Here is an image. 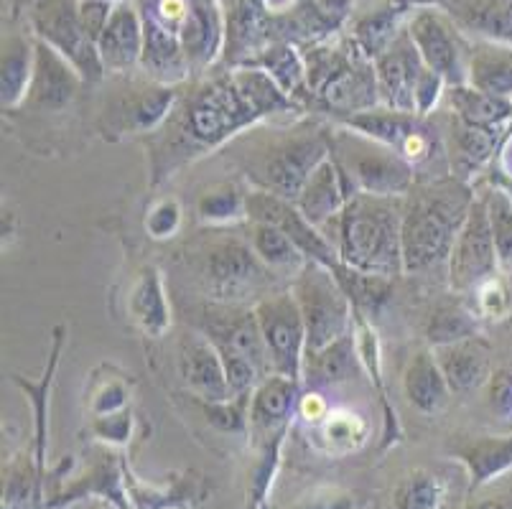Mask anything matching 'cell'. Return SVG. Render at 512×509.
I'll use <instances>...</instances> for the list:
<instances>
[{
    "label": "cell",
    "mask_w": 512,
    "mask_h": 509,
    "mask_svg": "<svg viewBox=\"0 0 512 509\" xmlns=\"http://www.w3.org/2000/svg\"><path fill=\"white\" fill-rule=\"evenodd\" d=\"M299 110V102L291 100L263 69L232 67L225 77L199 84L186 97L179 95L171 118L161 128L166 135L153 156V184L171 176L181 163L222 148L242 130Z\"/></svg>",
    "instance_id": "6da1fadb"
},
{
    "label": "cell",
    "mask_w": 512,
    "mask_h": 509,
    "mask_svg": "<svg viewBox=\"0 0 512 509\" xmlns=\"http://www.w3.org/2000/svg\"><path fill=\"white\" fill-rule=\"evenodd\" d=\"M472 204V186L454 176H441L413 186L411 194L403 199L400 219L403 273H423L446 263Z\"/></svg>",
    "instance_id": "7a4b0ae2"
},
{
    "label": "cell",
    "mask_w": 512,
    "mask_h": 509,
    "mask_svg": "<svg viewBox=\"0 0 512 509\" xmlns=\"http://www.w3.org/2000/svg\"><path fill=\"white\" fill-rule=\"evenodd\" d=\"M400 219H403V199L357 194L324 230L332 227L327 240L337 250L339 263L360 273L393 280L395 275L403 273Z\"/></svg>",
    "instance_id": "3957f363"
},
{
    "label": "cell",
    "mask_w": 512,
    "mask_h": 509,
    "mask_svg": "<svg viewBox=\"0 0 512 509\" xmlns=\"http://www.w3.org/2000/svg\"><path fill=\"white\" fill-rule=\"evenodd\" d=\"M304 59L311 97L339 120L380 105L375 62L357 49L355 41L344 49L316 41L304 51Z\"/></svg>",
    "instance_id": "277c9868"
},
{
    "label": "cell",
    "mask_w": 512,
    "mask_h": 509,
    "mask_svg": "<svg viewBox=\"0 0 512 509\" xmlns=\"http://www.w3.org/2000/svg\"><path fill=\"white\" fill-rule=\"evenodd\" d=\"M329 140V153L357 194L406 199L413 191L418 171L385 143L339 125Z\"/></svg>",
    "instance_id": "5b68a950"
},
{
    "label": "cell",
    "mask_w": 512,
    "mask_h": 509,
    "mask_svg": "<svg viewBox=\"0 0 512 509\" xmlns=\"http://www.w3.org/2000/svg\"><path fill=\"white\" fill-rule=\"evenodd\" d=\"M291 293L306 324V352L324 349L355 329V308L332 268L309 260L291 280Z\"/></svg>",
    "instance_id": "8992f818"
},
{
    "label": "cell",
    "mask_w": 512,
    "mask_h": 509,
    "mask_svg": "<svg viewBox=\"0 0 512 509\" xmlns=\"http://www.w3.org/2000/svg\"><path fill=\"white\" fill-rule=\"evenodd\" d=\"M339 125L357 130V133L367 135L377 143H385V146H390L406 158L416 171L428 166L434 158H444L449 163L444 135L428 123V118L413 115V112H398L377 105L372 110L357 112V115L339 120Z\"/></svg>",
    "instance_id": "52a82bcc"
},
{
    "label": "cell",
    "mask_w": 512,
    "mask_h": 509,
    "mask_svg": "<svg viewBox=\"0 0 512 509\" xmlns=\"http://www.w3.org/2000/svg\"><path fill=\"white\" fill-rule=\"evenodd\" d=\"M29 21L34 39L59 51L77 69L79 77L85 79V84L100 82L105 77L100 49L79 18V0H34Z\"/></svg>",
    "instance_id": "ba28073f"
},
{
    "label": "cell",
    "mask_w": 512,
    "mask_h": 509,
    "mask_svg": "<svg viewBox=\"0 0 512 509\" xmlns=\"http://www.w3.org/2000/svg\"><path fill=\"white\" fill-rule=\"evenodd\" d=\"M253 311L271 354L273 375H286L304 385V359L309 344H306L304 316L293 293H271L255 303Z\"/></svg>",
    "instance_id": "9c48e42d"
},
{
    "label": "cell",
    "mask_w": 512,
    "mask_h": 509,
    "mask_svg": "<svg viewBox=\"0 0 512 509\" xmlns=\"http://www.w3.org/2000/svg\"><path fill=\"white\" fill-rule=\"evenodd\" d=\"M204 275H207L209 291L220 301L242 303L253 296L255 301L271 296V280L276 273L260 263L250 245L225 240L209 247Z\"/></svg>",
    "instance_id": "30bf717a"
},
{
    "label": "cell",
    "mask_w": 512,
    "mask_h": 509,
    "mask_svg": "<svg viewBox=\"0 0 512 509\" xmlns=\"http://www.w3.org/2000/svg\"><path fill=\"white\" fill-rule=\"evenodd\" d=\"M446 265H449V286L456 293H472L479 283L497 275L500 258H497L487 199L474 196L472 209L456 235Z\"/></svg>",
    "instance_id": "8fae6325"
},
{
    "label": "cell",
    "mask_w": 512,
    "mask_h": 509,
    "mask_svg": "<svg viewBox=\"0 0 512 509\" xmlns=\"http://www.w3.org/2000/svg\"><path fill=\"white\" fill-rule=\"evenodd\" d=\"M406 31L421 62L431 72L441 74L449 87L467 84L469 46L472 44L462 39V28L451 21L449 13L436 11V8L416 11L413 16H408Z\"/></svg>",
    "instance_id": "7c38bea8"
},
{
    "label": "cell",
    "mask_w": 512,
    "mask_h": 509,
    "mask_svg": "<svg viewBox=\"0 0 512 509\" xmlns=\"http://www.w3.org/2000/svg\"><path fill=\"white\" fill-rule=\"evenodd\" d=\"M329 156L327 135H293L271 148V153L255 168L258 189L296 202L309 176Z\"/></svg>",
    "instance_id": "4fadbf2b"
},
{
    "label": "cell",
    "mask_w": 512,
    "mask_h": 509,
    "mask_svg": "<svg viewBox=\"0 0 512 509\" xmlns=\"http://www.w3.org/2000/svg\"><path fill=\"white\" fill-rule=\"evenodd\" d=\"M248 219L250 222H268L278 230L286 232L299 250L304 252L306 258L314 260V263L327 265L334 268L339 263V255L334 250L332 242L327 240V235L314 227L304 214L299 212V207L288 199L271 194V191L255 189L248 194Z\"/></svg>",
    "instance_id": "5bb4252c"
},
{
    "label": "cell",
    "mask_w": 512,
    "mask_h": 509,
    "mask_svg": "<svg viewBox=\"0 0 512 509\" xmlns=\"http://www.w3.org/2000/svg\"><path fill=\"white\" fill-rule=\"evenodd\" d=\"M179 92L169 84H158L148 79V84L130 87L128 95L120 97L115 107L107 112V133L105 135H125V133H156L171 118Z\"/></svg>",
    "instance_id": "9a60e30c"
},
{
    "label": "cell",
    "mask_w": 512,
    "mask_h": 509,
    "mask_svg": "<svg viewBox=\"0 0 512 509\" xmlns=\"http://www.w3.org/2000/svg\"><path fill=\"white\" fill-rule=\"evenodd\" d=\"M423 67L416 46H413L408 31L398 36L393 46L383 56L375 59L377 92L380 105L398 112H413L416 115V84Z\"/></svg>",
    "instance_id": "2e32d148"
},
{
    "label": "cell",
    "mask_w": 512,
    "mask_h": 509,
    "mask_svg": "<svg viewBox=\"0 0 512 509\" xmlns=\"http://www.w3.org/2000/svg\"><path fill=\"white\" fill-rule=\"evenodd\" d=\"M301 382L286 375H268L250 398V428L255 443L283 441L296 415Z\"/></svg>",
    "instance_id": "e0dca14e"
},
{
    "label": "cell",
    "mask_w": 512,
    "mask_h": 509,
    "mask_svg": "<svg viewBox=\"0 0 512 509\" xmlns=\"http://www.w3.org/2000/svg\"><path fill=\"white\" fill-rule=\"evenodd\" d=\"M85 79L79 77L77 69L64 59L59 51L46 46L36 39V64L34 77H31L29 97H26V110L34 112H62L77 100L79 87Z\"/></svg>",
    "instance_id": "ac0fdd59"
},
{
    "label": "cell",
    "mask_w": 512,
    "mask_h": 509,
    "mask_svg": "<svg viewBox=\"0 0 512 509\" xmlns=\"http://www.w3.org/2000/svg\"><path fill=\"white\" fill-rule=\"evenodd\" d=\"M225 46L227 16L220 0H192V11L181 26V49L189 72H207L225 54Z\"/></svg>",
    "instance_id": "d6986e66"
},
{
    "label": "cell",
    "mask_w": 512,
    "mask_h": 509,
    "mask_svg": "<svg viewBox=\"0 0 512 509\" xmlns=\"http://www.w3.org/2000/svg\"><path fill=\"white\" fill-rule=\"evenodd\" d=\"M100 59L105 72L125 74L130 69L141 67L143 56V18L138 11L136 0H120L115 3V11L102 31Z\"/></svg>",
    "instance_id": "ffe728a7"
},
{
    "label": "cell",
    "mask_w": 512,
    "mask_h": 509,
    "mask_svg": "<svg viewBox=\"0 0 512 509\" xmlns=\"http://www.w3.org/2000/svg\"><path fill=\"white\" fill-rule=\"evenodd\" d=\"M352 196H357L355 186L349 184L347 176L339 171L332 153H329V156L316 166V171L309 176L306 186L301 189L299 199L293 204L299 207V212L304 214L314 227L324 230V227L347 207V202Z\"/></svg>",
    "instance_id": "44dd1931"
},
{
    "label": "cell",
    "mask_w": 512,
    "mask_h": 509,
    "mask_svg": "<svg viewBox=\"0 0 512 509\" xmlns=\"http://www.w3.org/2000/svg\"><path fill=\"white\" fill-rule=\"evenodd\" d=\"M181 377L202 403L232 400L225 362L209 336H189L181 347Z\"/></svg>",
    "instance_id": "7402d4cb"
},
{
    "label": "cell",
    "mask_w": 512,
    "mask_h": 509,
    "mask_svg": "<svg viewBox=\"0 0 512 509\" xmlns=\"http://www.w3.org/2000/svg\"><path fill=\"white\" fill-rule=\"evenodd\" d=\"M434 354L446 382H449L451 392L467 395V392L479 390L484 382L492 380L490 347L479 336L436 347Z\"/></svg>",
    "instance_id": "603a6c76"
},
{
    "label": "cell",
    "mask_w": 512,
    "mask_h": 509,
    "mask_svg": "<svg viewBox=\"0 0 512 509\" xmlns=\"http://www.w3.org/2000/svg\"><path fill=\"white\" fill-rule=\"evenodd\" d=\"M500 138L502 133H495V130L472 128V125H464L462 120L451 118L449 138H446L451 176L464 184H472L474 176L495 161Z\"/></svg>",
    "instance_id": "cb8c5ba5"
},
{
    "label": "cell",
    "mask_w": 512,
    "mask_h": 509,
    "mask_svg": "<svg viewBox=\"0 0 512 509\" xmlns=\"http://www.w3.org/2000/svg\"><path fill=\"white\" fill-rule=\"evenodd\" d=\"M128 314L146 336L161 339L171 329V308L164 275L156 265H146L128 291Z\"/></svg>",
    "instance_id": "d4e9b609"
},
{
    "label": "cell",
    "mask_w": 512,
    "mask_h": 509,
    "mask_svg": "<svg viewBox=\"0 0 512 509\" xmlns=\"http://www.w3.org/2000/svg\"><path fill=\"white\" fill-rule=\"evenodd\" d=\"M451 454L467 469L469 489L474 492L512 469V436L462 438L451 446Z\"/></svg>",
    "instance_id": "484cf974"
},
{
    "label": "cell",
    "mask_w": 512,
    "mask_h": 509,
    "mask_svg": "<svg viewBox=\"0 0 512 509\" xmlns=\"http://www.w3.org/2000/svg\"><path fill=\"white\" fill-rule=\"evenodd\" d=\"M355 344L357 354H360L362 370L370 377L372 387L377 392V400L383 405L385 431H383V448H390L393 443L400 441L403 431H400L398 413H395L393 403L388 398V387H385V370H383V344H380V334L375 326L370 324V316L355 311Z\"/></svg>",
    "instance_id": "4316f807"
},
{
    "label": "cell",
    "mask_w": 512,
    "mask_h": 509,
    "mask_svg": "<svg viewBox=\"0 0 512 509\" xmlns=\"http://www.w3.org/2000/svg\"><path fill=\"white\" fill-rule=\"evenodd\" d=\"M446 13L479 41L512 46V0H449Z\"/></svg>",
    "instance_id": "83f0119b"
},
{
    "label": "cell",
    "mask_w": 512,
    "mask_h": 509,
    "mask_svg": "<svg viewBox=\"0 0 512 509\" xmlns=\"http://www.w3.org/2000/svg\"><path fill=\"white\" fill-rule=\"evenodd\" d=\"M36 64V39L11 34L3 39V56H0V107L3 112H13L26 105L31 77Z\"/></svg>",
    "instance_id": "f1b7e54d"
},
{
    "label": "cell",
    "mask_w": 512,
    "mask_h": 509,
    "mask_svg": "<svg viewBox=\"0 0 512 509\" xmlns=\"http://www.w3.org/2000/svg\"><path fill=\"white\" fill-rule=\"evenodd\" d=\"M62 347H64V326H57V329H54V344H51L49 364H46L41 380L29 382V380H23L21 375L11 377V380L26 392L31 410H34V461L41 479H44L46 451H49V400H51L49 395H51V385H54V375H57V364H59V354H62Z\"/></svg>",
    "instance_id": "f546056e"
},
{
    "label": "cell",
    "mask_w": 512,
    "mask_h": 509,
    "mask_svg": "<svg viewBox=\"0 0 512 509\" xmlns=\"http://www.w3.org/2000/svg\"><path fill=\"white\" fill-rule=\"evenodd\" d=\"M403 392L408 403L423 415H434L449 403L451 387L436 362L434 349H421L411 357L403 375Z\"/></svg>",
    "instance_id": "4dcf8cb0"
},
{
    "label": "cell",
    "mask_w": 512,
    "mask_h": 509,
    "mask_svg": "<svg viewBox=\"0 0 512 509\" xmlns=\"http://www.w3.org/2000/svg\"><path fill=\"white\" fill-rule=\"evenodd\" d=\"M357 370H362V364L360 354H357L355 329H352L347 336L332 342L329 347L306 352L304 385L314 387V390L342 385V382L352 380Z\"/></svg>",
    "instance_id": "1f68e13d"
},
{
    "label": "cell",
    "mask_w": 512,
    "mask_h": 509,
    "mask_svg": "<svg viewBox=\"0 0 512 509\" xmlns=\"http://www.w3.org/2000/svg\"><path fill=\"white\" fill-rule=\"evenodd\" d=\"M209 339H212L214 347L220 349V354H232V357H240L253 364L255 370L263 375V380L273 375L271 354H268V347L263 342L253 308L237 316V319H230L227 324L212 329Z\"/></svg>",
    "instance_id": "d6a6232c"
},
{
    "label": "cell",
    "mask_w": 512,
    "mask_h": 509,
    "mask_svg": "<svg viewBox=\"0 0 512 509\" xmlns=\"http://www.w3.org/2000/svg\"><path fill=\"white\" fill-rule=\"evenodd\" d=\"M467 84L487 95L512 100V46L474 41L469 46Z\"/></svg>",
    "instance_id": "836d02e7"
},
{
    "label": "cell",
    "mask_w": 512,
    "mask_h": 509,
    "mask_svg": "<svg viewBox=\"0 0 512 509\" xmlns=\"http://www.w3.org/2000/svg\"><path fill=\"white\" fill-rule=\"evenodd\" d=\"M446 97H449L451 115L462 120L464 125H472V128L505 133L512 120V100L474 90L472 84H454V87H449Z\"/></svg>",
    "instance_id": "e575fe53"
},
{
    "label": "cell",
    "mask_w": 512,
    "mask_h": 509,
    "mask_svg": "<svg viewBox=\"0 0 512 509\" xmlns=\"http://www.w3.org/2000/svg\"><path fill=\"white\" fill-rule=\"evenodd\" d=\"M248 67L263 69V72L268 74L291 100L299 102V105L304 97L311 95L304 51L296 49V44H291L288 39H278L273 41V44L265 46Z\"/></svg>",
    "instance_id": "d590c367"
},
{
    "label": "cell",
    "mask_w": 512,
    "mask_h": 509,
    "mask_svg": "<svg viewBox=\"0 0 512 509\" xmlns=\"http://www.w3.org/2000/svg\"><path fill=\"white\" fill-rule=\"evenodd\" d=\"M248 245L253 247L260 263L276 275L296 278L306 268V263H309V258L299 250V245L286 232L268 222H250Z\"/></svg>",
    "instance_id": "8d00e7d4"
},
{
    "label": "cell",
    "mask_w": 512,
    "mask_h": 509,
    "mask_svg": "<svg viewBox=\"0 0 512 509\" xmlns=\"http://www.w3.org/2000/svg\"><path fill=\"white\" fill-rule=\"evenodd\" d=\"M406 23L408 16L390 8L383 0V6L357 18L355 26H352V41L370 62H375L377 56H383L398 41V36L406 31Z\"/></svg>",
    "instance_id": "74e56055"
},
{
    "label": "cell",
    "mask_w": 512,
    "mask_h": 509,
    "mask_svg": "<svg viewBox=\"0 0 512 509\" xmlns=\"http://www.w3.org/2000/svg\"><path fill=\"white\" fill-rule=\"evenodd\" d=\"M319 446L332 456H347L360 451L370 438V423L349 408H332L319 428Z\"/></svg>",
    "instance_id": "f35d334b"
},
{
    "label": "cell",
    "mask_w": 512,
    "mask_h": 509,
    "mask_svg": "<svg viewBox=\"0 0 512 509\" xmlns=\"http://www.w3.org/2000/svg\"><path fill=\"white\" fill-rule=\"evenodd\" d=\"M332 270L339 283H342L349 301H352V308L365 316H372L375 311H380L385 306V301L390 298V293H393V280L390 278L360 273L355 268H347L344 263H337Z\"/></svg>",
    "instance_id": "ab89813d"
},
{
    "label": "cell",
    "mask_w": 512,
    "mask_h": 509,
    "mask_svg": "<svg viewBox=\"0 0 512 509\" xmlns=\"http://www.w3.org/2000/svg\"><path fill=\"white\" fill-rule=\"evenodd\" d=\"M479 331V319L472 308H464L459 303H446L439 306L431 314L426 326V339L431 344V349L444 347V344L464 342V339H472Z\"/></svg>",
    "instance_id": "60d3db41"
},
{
    "label": "cell",
    "mask_w": 512,
    "mask_h": 509,
    "mask_svg": "<svg viewBox=\"0 0 512 509\" xmlns=\"http://www.w3.org/2000/svg\"><path fill=\"white\" fill-rule=\"evenodd\" d=\"M197 214L204 224H237L248 219V194L235 184H214L197 199Z\"/></svg>",
    "instance_id": "b9f144b4"
},
{
    "label": "cell",
    "mask_w": 512,
    "mask_h": 509,
    "mask_svg": "<svg viewBox=\"0 0 512 509\" xmlns=\"http://www.w3.org/2000/svg\"><path fill=\"white\" fill-rule=\"evenodd\" d=\"M446 499V484L436 474L416 471L406 476L393 492L395 509H441Z\"/></svg>",
    "instance_id": "7bdbcfd3"
},
{
    "label": "cell",
    "mask_w": 512,
    "mask_h": 509,
    "mask_svg": "<svg viewBox=\"0 0 512 509\" xmlns=\"http://www.w3.org/2000/svg\"><path fill=\"white\" fill-rule=\"evenodd\" d=\"M487 209H490L500 268L512 270V196L505 194L502 189H495L487 199Z\"/></svg>",
    "instance_id": "ee69618b"
},
{
    "label": "cell",
    "mask_w": 512,
    "mask_h": 509,
    "mask_svg": "<svg viewBox=\"0 0 512 509\" xmlns=\"http://www.w3.org/2000/svg\"><path fill=\"white\" fill-rule=\"evenodd\" d=\"M181 222H184V209H181L176 196H161L151 204L146 212V232L151 240L166 242L179 235Z\"/></svg>",
    "instance_id": "f6af8a7d"
},
{
    "label": "cell",
    "mask_w": 512,
    "mask_h": 509,
    "mask_svg": "<svg viewBox=\"0 0 512 509\" xmlns=\"http://www.w3.org/2000/svg\"><path fill=\"white\" fill-rule=\"evenodd\" d=\"M474 296V314L479 321H500L510 314V296H507V288L497 275L487 278L484 283H479L472 291Z\"/></svg>",
    "instance_id": "bcb514c9"
},
{
    "label": "cell",
    "mask_w": 512,
    "mask_h": 509,
    "mask_svg": "<svg viewBox=\"0 0 512 509\" xmlns=\"http://www.w3.org/2000/svg\"><path fill=\"white\" fill-rule=\"evenodd\" d=\"M250 398L253 395H240L222 403H202V408L212 426L225 433H240L250 428Z\"/></svg>",
    "instance_id": "7dc6e473"
},
{
    "label": "cell",
    "mask_w": 512,
    "mask_h": 509,
    "mask_svg": "<svg viewBox=\"0 0 512 509\" xmlns=\"http://www.w3.org/2000/svg\"><path fill=\"white\" fill-rule=\"evenodd\" d=\"M128 398H130L128 382L120 380V377H105V380L97 382V387L90 395L92 418H100V415H110V413H118V410L130 408Z\"/></svg>",
    "instance_id": "c3c4849f"
},
{
    "label": "cell",
    "mask_w": 512,
    "mask_h": 509,
    "mask_svg": "<svg viewBox=\"0 0 512 509\" xmlns=\"http://www.w3.org/2000/svg\"><path fill=\"white\" fill-rule=\"evenodd\" d=\"M446 92H449V82H446L441 74L423 67L421 77H418V84H416V115L428 118V115L439 107L441 97H444Z\"/></svg>",
    "instance_id": "681fc988"
},
{
    "label": "cell",
    "mask_w": 512,
    "mask_h": 509,
    "mask_svg": "<svg viewBox=\"0 0 512 509\" xmlns=\"http://www.w3.org/2000/svg\"><path fill=\"white\" fill-rule=\"evenodd\" d=\"M130 431H133V413H130V408L118 410V413L110 415H100V418H92V433H95L100 441L125 446V443L130 441Z\"/></svg>",
    "instance_id": "f907efd6"
},
{
    "label": "cell",
    "mask_w": 512,
    "mask_h": 509,
    "mask_svg": "<svg viewBox=\"0 0 512 509\" xmlns=\"http://www.w3.org/2000/svg\"><path fill=\"white\" fill-rule=\"evenodd\" d=\"M288 509H355V497L347 489L316 487L296 499Z\"/></svg>",
    "instance_id": "816d5d0a"
},
{
    "label": "cell",
    "mask_w": 512,
    "mask_h": 509,
    "mask_svg": "<svg viewBox=\"0 0 512 509\" xmlns=\"http://www.w3.org/2000/svg\"><path fill=\"white\" fill-rule=\"evenodd\" d=\"M329 413H332V405H329L324 390H314V387H306V390H301L299 403H296V415L304 420L306 426L319 428L321 423L327 420Z\"/></svg>",
    "instance_id": "f5cc1de1"
},
{
    "label": "cell",
    "mask_w": 512,
    "mask_h": 509,
    "mask_svg": "<svg viewBox=\"0 0 512 509\" xmlns=\"http://www.w3.org/2000/svg\"><path fill=\"white\" fill-rule=\"evenodd\" d=\"M113 11H115L113 0H79V18H82V23H85L87 34L95 39V44L100 41L102 31H105Z\"/></svg>",
    "instance_id": "db71d44e"
},
{
    "label": "cell",
    "mask_w": 512,
    "mask_h": 509,
    "mask_svg": "<svg viewBox=\"0 0 512 509\" xmlns=\"http://www.w3.org/2000/svg\"><path fill=\"white\" fill-rule=\"evenodd\" d=\"M492 166H495L492 174H497V189H502L505 194L512 196V123L507 125L500 143H497V153Z\"/></svg>",
    "instance_id": "11a10c76"
},
{
    "label": "cell",
    "mask_w": 512,
    "mask_h": 509,
    "mask_svg": "<svg viewBox=\"0 0 512 509\" xmlns=\"http://www.w3.org/2000/svg\"><path fill=\"white\" fill-rule=\"evenodd\" d=\"M492 408L502 418L512 420V372H500L492 377Z\"/></svg>",
    "instance_id": "9f6ffc18"
},
{
    "label": "cell",
    "mask_w": 512,
    "mask_h": 509,
    "mask_svg": "<svg viewBox=\"0 0 512 509\" xmlns=\"http://www.w3.org/2000/svg\"><path fill=\"white\" fill-rule=\"evenodd\" d=\"M385 3L403 16H413L416 11H426V8H436V11L449 8V0H385Z\"/></svg>",
    "instance_id": "6f0895ef"
},
{
    "label": "cell",
    "mask_w": 512,
    "mask_h": 509,
    "mask_svg": "<svg viewBox=\"0 0 512 509\" xmlns=\"http://www.w3.org/2000/svg\"><path fill=\"white\" fill-rule=\"evenodd\" d=\"M260 6L271 18H281L299 6V0H260Z\"/></svg>",
    "instance_id": "680465c9"
},
{
    "label": "cell",
    "mask_w": 512,
    "mask_h": 509,
    "mask_svg": "<svg viewBox=\"0 0 512 509\" xmlns=\"http://www.w3.org/2000/svg\"><path fill=\"white\" fill-rule=\"evenodd\" d=\"M472 509H512L510 504H505V502H482V504H477V507H472Z\"/></svg>",
    "instance_id": "91938a15"
},
{
    "label": "cell",
    "mask_w": 512,
    "mask_h": 509,
    "mask_svg": "<svg viewBox=\"0 0 512 509\" xmlns=\"http://www.w3.org/2000/svg\"><path fill=\"white\" fill-rule=\"evenodd\" d=\"M113 3H120V0H113Z\"/></svg>",
    "instance_id": "94428289"
},
{
    "label": "cell",
    "mask_w": 512,
    "mask_h": 509,
    "mask_svg": "<svg viewBox=\"0 0 512 509\" xmlns=\"http://www.w3.org/2000/svg\"><path fill=\"white\" fill-rule=\"evenodd\" d=\"M31 3H34V0H31Z\"/></svg>",
    "instance_id": "6125c7cd"
}]
</instances>
